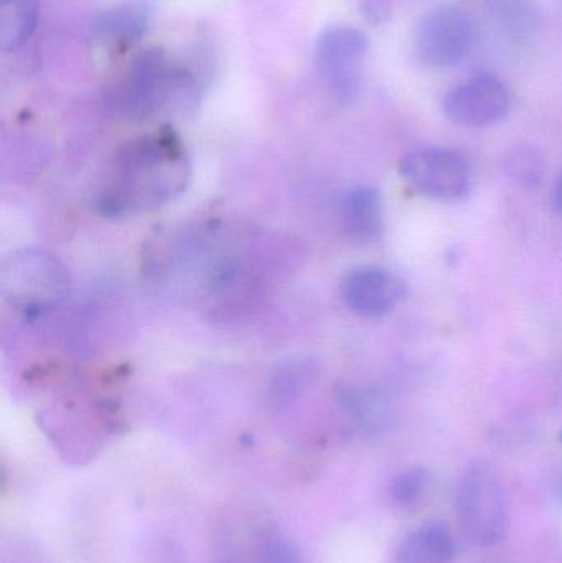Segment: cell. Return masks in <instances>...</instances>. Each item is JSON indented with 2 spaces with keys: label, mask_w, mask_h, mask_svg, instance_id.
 <instances>
[{
  "label": "cell",
  "mask_w": 562,
  "mask_h": 563,
  "mask_svg": "<svg viewBox=\"0 0 562 563\" xmlns=\"http://www.w3.org/2000/svg\"><path fill=\"white\" fill-rule=\"evenodd\" d=\"M190 165L177 139L147 135L115 152L99 190L106 217H129L157 210L187 190Z\"/></svg>",
  "instance_id": "obj_1"
},
{
  "label": "cell",
  "mask_w": 562,
  "mask_h": 563,
  "mask_svg": "<svg viewBox=\"0 0 562 563\" xmlns=\"http://www.w3.org/2000/svg\"><path fill=\"white\" fill-rule=\"evenodd\" d=\"M194 79L178 68L161 49L142 53L115 91V108L129 121H148L170 111L190 95Z\"/></svg>",
  "instance_id": "obj_2"
},
{
  "label": "cell",
  "mask_w": 562,
  "mask_h": 563,
  "mask_svg": "<svg viewBox=\"0 0 562 563\" xmlns=\"http://www.w3.org/2000/svg\"><path fill=\"white\" fill-rule=\"evenodd\" d=\"M0 290L13 310L26 318H38L68 297V271L55 254L20 251L3 263Z\"/></svg>",
  "instance_id": "obj_3"
},
{
  "label": "cell",
  "mask_w": 562,
  "mask_h": 563,
  "mask_svg": "<svg viewBox=\"0 0 562 563\" xmlns=\"http://www.w3.org/2000/svg\"><path fill=\"white\" fill-rule=\"evenodd\" d=\"M459 525L469 542L492 548L504 541L508 528L507 498L497 472L487 463L469 466L459 482Z\"/></svg>",
  "instance_id": "obj_4"
},
{
  "label": "cell",
  "mask_w": 562,
  "mask_h": 563,
  "mask_svg": "<svg viewBox=\"0 0 562 563\" xmlns=\"http://www.w3.org/2000/svg\"><path fill=\"white\" fill-rule=\"evenodd\" d=\"M368 40L350 25L327 26L316 43V65L329 95L340 104H352L363 86Z\"/></svg>",
  "instance_id": "obj_5"
},
{
  "label": "cell",
  "mask_w": 562,
  "mask_h": 563,
  "mask_svg": "<svg viewBox=\"0 0 562 563\" xmlns=\"http://www.w3.org/2000/svg\"><path fill=\"white\" fill-rule=\"evenodd\" d=\"M399 170L419 194L434 200L458 201L471 194V167L451 148H412L401 158Z\"/></svg>",
  "instance_id": "obj_6"
},
{
  "label": "cell",
  "mask_w": 562,
  "mask_h": 563,
  "mask_svg": "<svg viewBox=\"0 0 562 563\" xmlns=\"http://www.w3.org/2000/svg\"><path fill=\"white\" fill-rule=\"evenodd\" d=\"M474 40V23L467 13L451 5L436 7L416 30V55L428 68H451L464 62Z\"/></svg>",
  "instance_id": "obj_7"
},
{
  "label": "cell",
  "mask_w": 562,
  "mask_h": 563,
  "mask_svg": "<svg viewBox=\"0 0 562 563\" xmlns=\"http://www.w3.org/2000/svg\"><path fill=\"white\" fill-rule=\"evenodd\" d=\"M510 109V95L500 79L477 76L452 89L444 99V112L455 124L485 128L502 121Z\"/></svg>",
  "instance_id": "obj_8"
},
{
  "label": "cell",
  "mask_w": 562,
  "mask_h": 563,
  "mask_svg": "<svg viewBox=\"0 0 562 563\" xmlns=\"http://www.w3.org/2000/svg\"><path fill=\"white\" fill-rule=\"evenodd\" d=\"M342 297L353 313L363 318H382L398 307L405 297V284L395 274L379 267H360L343 277Z\"/></svg>",
  "instance_id": "obj_9"
},
{
  "label": "cell",
  "mask_w": 562,
  "mask_h": 563,
  "mask_svg": "<svg viewBox=\"0 0 562 563\" xmlns=\"http://www.w3.org/2000/svg\"><path fill=\"white\" fill-rule=\"evenodd\" d=\"M152 9L147 2H124L106 10L92 25V36L106 46H128L147 32Z\"/></svg>",
  "instance_id": "obj_10"
},
{
  "label": "cell",
  "mask_w": 562,
  "mask_h": 563,
  "mask_svg": "<svg viewBox=\"0 0 562 563\" xmlns=\"http://www.w3.org/2000/svg\"><path fill=\"white\" fill-rule=\"evenodd\" d=\"M343 228L356 243H373L383 231V203L375 188H353L342 205Z\"/></svg>",
  "instance_id": "obj_11"
},
{
  "label": "cell",
  "mask_w": 562,
  "mask_h": 563,
  "mask_svg": "<svg viewBox=\"0 0 562 563\" xmlns=\"http://www.w3.org/2000/svg\"><path fill=\"white\" fill-rule=\"evenodd\" d=\"M454 552L451 531L441 522H431L403 539L393 563H451Z\"/></svg>",
  "instance_id": "obj_12"
},
{
  "label": "cell",
  "mask_w": 562,
  "mask_h": 563,
  "mask_svg": "<svg viewBox=\"0 0 562 563\" xmlns=\"http://www.w3.org/2000/svg\"><path fill=\"white\" fill-rule=\"evenodd\" d=\"M38 0H0V48H22L36 30Z\"/></svg>",
  "instance_id": "obj_13"
},
{
  "label": "cell",
  "mask_w": 562,
  "mask_h": 563,
  "mask_svg": "<svg viewBox=\"0 0 562 563\" xmlns=\"http://www.w3.org/2000/svg\"><path fill=\"white\" fill-rule=\"evenodd\" d=\"M508 177L524 188H537L543 178V161L535 148L520 147L508 155Z\"/></svg>",
  "instance_id": "obj_14"
},
{
  "label": "cell",
  "mask_w": 562,
  "mask_h": 563,
  "mask_svg": "<svg viewBox=\"0 0 562 563\" xmlns=\"http://www.w3.org/2000/svg\"><path fill=\"white\" fill-rule=\"evenodd\" d=\"M428 485V475L422 468H409L396 476L392 483V498L399 508L415 505Z\"/></svg>",
  "instance_id": "obj_15"
},
{
  "label": "cell",
  "mask_w": 562,
  "mask_h": 563,
  "mask_svg": "<svg viewBox=\"0 0 562 563\" xmlns=\"http://www.w3.org/2000/svg\"><path fill=\"white\" fill-rule=\"evenodd\" d=\"M256 563H302V558L287 536L274 531L261 542Z\"/></svg>",
  "instance_id": "obj_16"
},
{
  "label": "cell",
  "mask_w": 562,
  "mask_h": 563,
  "mask_svg": "<svg viewBox=\"0 0 562 563\" xmlns=\"http://www.w3.org/2000/svg\"><path fill=\"white\" fill-rule=\"evenodd\" d=\"M363 13H365L366 19H368L370 22H386L389 16L388 0H365V5H363Z\"/></svg>",
  "instance_id": "obj_17"
},
{
  "label": "cell",
  "mask_w": 562,
  "mask_h": 563,
  "mask_svg": "<svg viewBox=\"0 0 562 563\" xmlns=\"http://www.w3.org/2000/svg\"><path fill=\"white\" fill-rule=\"evenodd\" d=\"M548 493H550L553 501L562 506V463L554 466L548 475Z\"/></svg>",
  "instance_id": "obj_18"
},
{
  "label": "cell",
  "mask_w": 562,
  "mask_h": 563,
  "mask_svg": "<svg viewBox=\"0 0 562 563\" xmlns=\"http://www.w3.org/2000/svg\"><path fill=\"white\" fill-rule=\"evenodd\" d=\"M554 208H557L558 214L562 218V175L557 184V190H554Z\"/></svg>",
  "instance_id": "obj_19"
}]
</instances>
